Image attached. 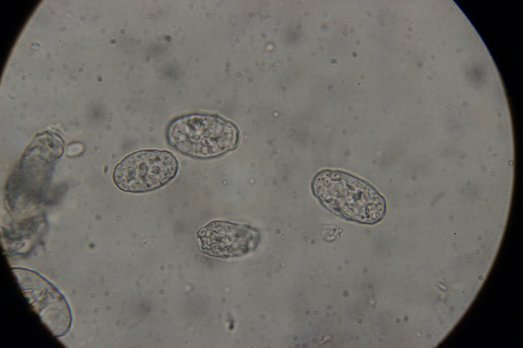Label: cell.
Segmentation results:
<instances>
[{"mask_svg":"<svg viewBox=\"0 0 523 348\" xmlns=\"http://www.w3.org/2000/svg\"><path fill=\"white\" fill-rule=\"evenodd\" d=\"M312 187L327 209L345 219L373 224L385 214L384 198L369 184L349 174L323 171L315 178Z\"/></svg>","mask_w":523,"mask_h":348,"instance_id":"6da1fadb","label":"cell"},{"mask_svg":"<svg viewBox=\"0 0 523 348\" xmlns=\"http://www.w3.org/2000/svg\"><path fill=\"white\" fill-rule=\"evenodd\" d=\"M166 137L177 151L200 159L216 157L234 148L239 139L232 124L216 116L201 114L175 119L169 126Z\"/></svg>","mask_w":523,"mask_h":348,"instance_id":"7a4b0ae2","label":"cell"},{"mask_svg":"<svg viewBox=\"0 0 523 348\" xmlns=\"http://www.w3.org/2000/svg\"><path fill=\"white\" fill-rule=\"evenodd\" d=\"M178 162L166 151L142 150L124 158L113 171V180L121 190L140 193L163 186L176 175Z\"/></svg>","mask_w":523,"mask_h":348,"instance_id":"3957f363","label":"cell"},{"mask_svg":"<svg viewBox=\"0 0 523 348\" xmlns=\"http://www.w3.org/2000/svg\"><path fill=\"white\" fill-rule=\"evenodd\" d=\"M13 272L24 295L42 321L55 335L66 334L70 325V313L62 294L36 273L21 269H14Z\"/></svg>","mask_w":523,"mask_h":348,"instance_id":"277c9868","label":"cell"},{"mask_svg":"<svg viewBox=\"0 0 523 348\" xmlns=\"http://www.w3.org/2000/svg\"><path fill=\"white\" fill-rule=\"evenodd\" d=\"M202 252L223 258L244 256L254 251L260 240L258 230L245 224L211 221L197 232Z\"/></svg>","mask_w":523,"mask_h":348,"instance_id":"5b68a950","label":"cell"}]
</instances>
